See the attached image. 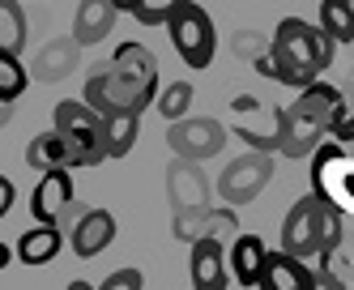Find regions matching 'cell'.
<instances>
[{
  "instance_id": "obj_1",
  "label": "cell",
  "mask_w": 354,
  "mask_h": 290,
  "mask_svg": "<svg viewBox=\"0 0 354 290\" xmlns=\"http://www.w3.org/2000/svg\"><path fill=\"white\" fill-rule=\"evenodd\" d=\"M162 94L158 86V56L145 43H120L107 64H94L86 77V102L94 111H145Z\"/></svg>"
},
{
  "instance_id": "obj_2",
  "label": "cell",
  "mask_w": 354,
  "mask_h": 290,
  "mask_svg": "<svg viewBox=\"0 0 354 290\" xmlns=\"http://www.w3.org/2000/svg\"><path fill=\"white\" fill-rule=\"evenodd\" d=\"M269 39H273V47L257 64V73L269 77V82H277V86L308 90L312 82H320L328 73V64L337 56V43L328 39L320 26L303 21V17H282Z\"/></svg>"
},
{
  "instance_id": "obj_3",
  "label": "cell",
  "mask_w": 354,
  "mask_h": 290,
  "mask_svg": "<svg viewBox=\"0 0 354 290\" xmlns=\"http://www.w3.org/2000/svg\"><path fill=\"white\" fill-rule=\"evenodd\" d=\"M346 116H350L346 94L328 82H312L308 90H299V98L290 107H282V154L312 158L342 128Z\"/></svg>"
},
{
  "instance_id": "obj_4",
  "label": "cell",
  "mask_w": 354,
  "mask_h": 290,
  "mask_svg": "<svg viewBox=\"0 0 354 290\" xmlns=\"http://www.w3.org/2000/svg\"><path fill=\"white\" fill-rule=\"evenodd\" d=\"M342 235H346V214L328 197H320L312 188L308 197H299L290 205V214L282 222V252H290L299 260H308V265L324 269L328 260L337 256Z\"/></svg>"
},
{
  "instance_id": "obj_5",
  "label": "cell",
  "mask_w": 354,
  "mask_h": 290,
  "mask_svg": "<svg viewBox=\"0 0 354 290\" xmlns=\"http://www.w3.org/2000/svg\"><path fill=\"white\" fill-rule=\"evenodd\" d=\"M52 128L64 137V145L73 149V163L77 167H98L107 163V120L103 111H94L86 98H64L52 111Z\"/></svg>"
},
{
  "instance_id": "obj_6",
  "label": "cell",
  "mask_w": 354,
  "mask_h": 290,
  "mask_svg": "<svg viewBox=\"0 0 354 290\" xmlns=\"http://www.w3.org/2000/svg\"><path fill=\"white\" fill-rule=\"evenodd\" d=\"M167 35H171V47L180 51V60L188 69H209L214 64V51H218V30H214V17L188 0V5H175L171 9V21H167Z\"/></svg>"
},
{
  "instance_id": "obj_7",
  "label": "cell",
  "mask_w": 354,
  "mask_h": 290,
  "mask_svg": "<svg viewBox=\"0 0 354 290\" xmlns=\"http://www.w3.org/2000/svg\"><path fill=\"white\" fill-rule=\"evenodd\" d=\"M308 163H312V188L354 218V149L328 137Z\"/></svg>"
},
{
  "instance_id": "obj_8",
  "label": "cell",
  "mask_w": 354,
  "mask_h": 290,
  "mask_svg": "<svg viewBox=\"0 0 354 290\" xmlns=\"http://www.w3.org/2000/svg\"><path fill=\"white\" fill-rule=\"evenodd\" d=\"M226 124H218L214 116H188V120H175L167 128V145L175 158H188V163H205V158L226 149Z\"/></svg>"
},
{
  "instance_id": "obj_9",
  "label": "cell",
  "mask_w": 354,
  "mask_h": 290,
  "mask_svg": "<svg viewBox=\"0 0 354 290\" xmlns=\"http://www.w3.org/2000/svg\"><path fill=\"white\" fill-rule=\"evenodd\" d=\"M269 179H273V158L252 149V154L235 158V163H226V171L218 175V197L226 205H248L265 192Z\"/></svg>"
},
{
  "instance_id": "obj_10",
  "label": "cell",
  "mask_w": 354,
  "mask_h": 290,
  "mask_svg": "<svg viewBox=\"0 0 354 290\" xmlns=\"http://www.w3.org/2000/svg\"><path fill=\"white\" fill-rule=\"evenodd\" d=\"M192 290H226L235 278H231V256H226V244L214 239V235H201L192 244Z\"/></svg>"
},
{
  "instance_id": "obj_11",
  "label": "cell",
  "mask_w": 354,
  "mask_h": 290,
  "mask_svg": "<svg viewBox=\"0 0 354 290\" xmlns=\"http://www.w3.org/2000/svg\"><path fill=\"white\" fill-rule=\"evenodd\" d=\"M167 188H171L175 214H209V183H205V175H201L196 163L175 158L171 171H167Z\"/></svg>"
},
{
  "instance_id": "obj_12",
  "label": "cell",
  "mask_w": 354,
  "mask_h": 290,
  "mask_svg": "<svg viewBox=\"0 0 354 290\" xmlns=\"http://www.w3.org/2000/svg\"><path fill=\"white\" fill-rule=\"evenodd\" d=\"M73 209V171H47L30 192V214L43 226H60Z\"/></svg>"
},
{
  "instance_id": "obj_13",
  "label": "cell",
  "mask_w": 354,
  "mask_h": 290,
  "mask_svg": "<svg viewBox=\"0 0 354 290\" xmlns=\"http://www.w3.org/2000/svg\"><path fill=\"white\" fill-rule=\"evenodd\" d=\"M115 230H120V222H115L111 209H86V214H82L77 222H73L68 244H73V252H77L82 260H94L103 248H111Z\"/></svg>"
},
{
  "instance_id": "obj_14",
  "label": "cell",
  "mask_w": 354,
  "mask_h": 290,
  "mask_svg": "<svg viewBox=\"0 0 354 290\" xmlns=\"http://www.w3.org/2000/svg\"><path fill=\"white\" fill-rule=\"evenodd\" d=\"M226 256H231V278L243 286V290H261V282H265V269H269V248H265V239L261 235H239V239L226 248Z\"/></svg>"
},
{
  "instance_id": "obj_15",
  "label": "cell",
  "mask_w": 354,
  "mask_h": 290,
  "mask_svg": "<svg viewBox=\"0 0 354 290\" xmlns=\"http://www.w3.org/2000/svg\"><path fill=\"white\" fill-rule=\"evenodd\" d=\"M261 290H316V265L299 260L290 252H273Z\"/></svg>"
},
{
  "instance_id": "obj_16",
  "label": "cell",
  "mask_w": 354,
  "mask_h": 290,
  "mask_svg": "<svg viewBox=\"0 0 354 290\" xmlns=\"http://www.w3.org/2000/svg\"><path fill=\"white\" fill-rule=\"evenodd\" d=\"M115 17H120L115 0H82V5H77V17H73V39H77L82 47L103 43V39L111 35Z\"/></svg>"
},
{
  "instance_id": "obj_17",
  "label": "cell",
  "mask_w": 354,
  "mask_h": 290,
  "mask_svg": "<svg viewBox=\"0 0 354 290\" xmlns=\"http://www.w3.org/2000/svg\"><path fill=\"white\" fill-rule=\"evenodd\" d=\"M77 51H82L77 39L43 43L39 60H35V82H64V77H73V69H77Z\"/></svg>"
},
{
  "instance_id": "obj_18",
  "label": "cell",
  "mask_w": 354,
  "mask_h": 290,
  "mask_svg": "<svg viewBox=\"0 0 354 290\" xmlns=\"http://www.w3.org/2000/svg\"><path fill=\"white\" fill-rule=\"evenodd\" d=\"M26 163L47 175V171H73L77 163H73V149L64 145V137L56 133V128H47V133H39L30 145H26Z\"/></svg>"
},
{
  "instance_id": "obj_19",
  "label": "cell",
  "mask_w": 354,
  "mask_h": 290,
  "mask_svg": "<svg viewBox=\"0 0 354 290\" xmlns=\"http://www.w3.org/2000/svg\"><path fill=\"white\" fill-rule=\"evenodd\" d=\"M60 226H43V222H35L26 235L17 239V260L21 265H47V260H56L60 256Z\"/></svg>"
},
{
  "instance_id": "obj_20",
  "label": "cell",
  "mask_w": 354,
  "mask_h": 290,
  "mask_svg": "<svg viewBox=\"0 0 354 290\" xmlns=\"http://www.w3.org/2000/svg\"><path fill=\"white\" fill-rule=\"evenodd\" d=\"M107 120V154L111 158H129L141 133V111H111Z\"/></svg>"
},
{
  "instance_id": "obj_21",
  "label": "cell",
  "mask_w": 354,
  "mask_h": 290,
  "mask_svg": "<svg viewBox=\"0 0 354 290\" xmlns=\"http://www.w3.org/2000/svg\"><path fill=\"white\" fill-rule=\"evenodd\" d=\"M316 26L333 43H354V5L350 0H320Z\"/></svg>"
},
{
  "instance_id": "obj_22",
  "label": "cell",
  "mask_w": 354,
  "mask_h": 290,
  "mask_svg": "<svg viewBox=\"0 0 354 290\" xmlns=\"http://www.w3.org/2000/svg\"><path fill=\"white\" fill-rule=\"evenodd\" d=\"M26 86H30V73L21 69V60L13 56V51L0 47V107L9 111V102H17L21 94H26Z\"/></svg>"
},
{
  "instance_id": "obj_23",
  "label": "cell",
  "mask_w": 354,
  "mask_h": 290,
  "mask_svg": "<svg viewBox=\"0 0 354 290\" xmlns=\"http://www.w3.org/2000/svg\"><path fill=\"white\" fill-rule=\"evenodd\" d=\"M0 47L13 51V56L26 47V13H21L17 0H0Z\"/></svg>"
},
{
  "instance_id": "obj_24",
  "label": "cell",
  "mask_w": 354,
  "mask_h": 290,
  "mask_svg": "<svg viewBox=\"0 0 354 290\" xmlns=\"http://www.w3.org/2000/svg\"><path fill=\"white\" fill-rule=\"evenodd\" d=\"M192 98H196V90H192V82H188V77H180V82H171V86L158 94V111H162V120H167V124H175V120H188V111H192Z\"/></svg>"
},
{
  "instance_id": "obj_25",
  "label": "cell",
  "mask_w": 354,
  "mask_h": 290,
  "mask_svg": "<svg viewBox=\"0 0 354 290\" xmlns=\"http://www.w3.org/2000/svg\"><path fill=\"white\" fill-rule=\"evenodd\" d=\"M269 47H273V39H265L261 30H239V35H235V56L248 60L252 69H257V64L269 56Z\"/></svg>"
},
{
  "instance_id": "obj_26",
  "label": "cell",
  "mask_w": 354,
  "mask_h": 290,
  "mask_svg": "<svg viewBox=\"0 0 354 290\" xmlns=\"http://www.w3.org/2000/svg\"><path fill=\"white\" fill-rule=\"evenodd\" d=\"M98 290H145V278H141V269H115L98 282Z\"/></svg>"
},
{
  "instance_id": "obj_27",
  "label": "cell",
  "mask_w": 354,
  "mask_h": 290,
  "mask_svg": "<svg viewBox=\"0 0 354 290\" xmlns=\"http://www.w3.org/2000/svg\"><path fill=\"white\" fill-rule=\"evenodd\" d=\"M316 290H346V282L324 265V269H316Z\"/></svg>"
},
{
  "instance_id": "obj_28",
  "label": "cell",
  "mask_w": 354,
  "mask_h": 290,
  "mask_svg": "<svg viewBox=\"0 0 354 290\" xmlns=\"http://www.w3.org/2000/svg\"><path fill=\"white\" fill-rule=\"evenodd\" d=\"M145 5H149V0H115V9H120V13H129V17H137Z\"/></svg>"
},
{
  "instance_id": "obj_29",
  "label": "cell",
  "mask_w": 354,
  "mask_h": 290,
  "mask_svg": "<svg viewBox=\"0 0 354 290\" xmlns=\"http://www.w3.org/2000/svg\"><path fill=\"white\" fill-rule=\"evenodd\" d=\"M0 209H5V214L13 209V183L9 179H0Z\"/></svg>"
},
{
  "instance_id": "obj_30",
  "label": "cell",
  "mask_w": 354,
  "mask_h": 290,
  "mask_svg": "<svg viewBox=\"0 0 354 290\" xmlns=\"http://www.w3.org/2000/svg\"><path fill=\"white\" fill-rule=\"evenodd\" d=\"M64 290H98V286H90V282H82V278H77V282H68Z\"/></svg>"
},
{
  "instance_id": "obj_31",
  "label": "cell",
  "mask_w": 354,
  "mask_h": 290,
  "mask_svg": "<svg viewBox=\"0 0 354 290\" xmlns=\"http://www.w3.org/2000/svg\"><path fill=\"white\" fill-rule=\"evenodd\" d=\"M350 5H354V0H350Z\"/></svg>"
}]
</instances>
